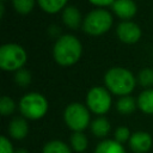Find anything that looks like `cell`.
<instances>
[{"label": "cell", "instance_id": "6da1fadb", "mask_svg": "<svg viewBox=\"0 0 153 153\" xmlns=\"http://www.w3.org/2000/svg\"><path fill=\"white\" fill-rule=\"evenodd\" d=\"M53 54L57 63L68 66L79 60L81 54V44L75 36L63 35L56 41Z\"/></svg>", "mask_w": 153, "mask_h": 153}, {"label": "cell", "instance_id": "7a4b0ae2", "mask_svg": "<svg viewBox=\"0 0 153 153\" xmlns=\"http://www.w3.org/2000/svg\"><path fill=\"white\" fill-rule=\"evenodd\" d=\"M106 87L115 94L127 96L135 87V78L128 69L122 67L110 68L104 76Z\"/></svg>", "mask_w": 153, "mask_h": 153}, {"label": "cell", "instance_id": "3957f363", "mask_svg": "<svg viewBox=\"0 0 153 153\" xmlns=\"http://www.w3.org/2000/svg\"><path fill=\"white\" fill-rule=\"evenodd\" d=\"M19 110L25 118L39 120L48 111V102L44 96L37 92L24 94L19 100Z\"/></svg>", "mask_w": 153, "mask_h": 153}, {"label": "cell", "instance_id": "277c9868", "mask_svg": "<svg viewBox=\"0 0 153 153\" xmlns=\"http://www.w3.org/2000/svg\"><path fill=\"white\" fill-rule=\"evenodd\" d=\"M63 121L73 133L84 131L91 124L88 109L80 103H72L63 111Z\"/></svg>", "mask_w": 153, "mask_h": 153}, {"label": "cell", "instance_id": "5b68a950", "mask_svg": "<svg viewBox=\"0 0 153 153\" xmlns=\"http://www.w3.org/2000/svg\"><path fill=\"white\" fill-rule=\"evenodd\" d=\"M26 61L25 50L14 43H7L0 48V67L4 71H16Z\"/></svg>", "mask_w": 153, "mask_h": 153}, {"label": "cell", "instance_id": "8992f818", "mask_svg": "<svg viewBox=\"0 0 153 153\" xmlns=\"http://www.w3.org/2000/svg\"><path fill=\"white\" fill-rule=\"evenodd\" d=\"M112 24V16L109 11L97 8L87 13L84 19L82 27L90 35H100L110 29Z\"/></svg>", "mask_w": 153, "mask_h": 153}, {"label": "cell", "instance_id": "52a82bcc", "mask_svg": "<svg viewBox=\"0 0 153 153\" xmlns=\"http://www.w3.org/2000/svg\"><path fill=\"white\" fill-rule=\"evenodd\" d=\"M86 104L92 112L97 115H104L111 106V96L105 87L94 86L87 92Z\"/></svg>", "mask_w": 153, "mask_h": 153}, {"label": "cell", "instance_id": "ba28073f", "mask_svg": "<svg viewBox=\"0 0 153 153\" xmlns=\"http://www.w3.org/2000/svg\"><path fill=\"white\" fill-rule=\"evenodd\" d=\"M130 149L134 153H148L153 146V139L147 131H134L128 141Z\"/></svg>", "mask_w": 153, "mask_h": 153}, {"label": "cell", "instance_id": "9c48e42d", "mask_svg": "<svg viewBox=\"0 0 153 153\" xmlns=\"http://www.w3.org/2000/svg\"><path fill=\"white\" fill-rule=\"evenodd\" d=\"M117 36L122 42L134 43L141 36L140 27L133 22H122L117 26Z\"/></svg>", "mask_w": 153, "mask_h": 153}, {"label": "cell", "instance_id": "30bf717a", "mask_svg": "<svg viewBox=\"0 0 153 153\" xmlns=\"http://www.w3.org/2000/svg\"><path fill=\"white\" fill-rule=\"evenodd\" d=\"M8 135L14 140H23L29 134V124L24 117H14L8 124Z\"/></svg>", "mask_w": 153, "mask_h": 153}, {"label": "cell", "instance_id": "8fae6325", "mask_svg": "<svg viewBox=\"0 0 153 153\" xmlns=\"http://www.w3.org/2000/svg\"><path fill=\"white\" fill-rule=\"evenodd\" d=\"M111 6L114 12L123 19L131 18L136 13V5L133 0H115Z\"/></svg>", "mask_w": 153, "mask_h": 153}, {"label": "cell", "instance_id": "7c38bea8", "mask_svg": "<svg viewBox=\"0 0 153 153\" xmlns=\"http://www.w3.org/2000/svg\"><path fill=\"white\" fill-rule=\"evenodd\" d=\"M93 153H127L123 145L114 139L102 140L94 148Z\"/></svg>", "mask_w": 153, "mask_h": 153}, {"label": "cell", "instance_id": "4fadbf2b", "mask_svg": "<svg viewBox=\"0 0 153 153\" xmlns=\"http://www.w3.org/2000/svg\"><path fill=\"white\" fill-rule=\"evenodd\" d=\"M90 129H91V133L96 136V137H105L109 133H110V129H111V124L110 122L108 121V118L103 117V116H99L97 118H94L91 124H90Z\"/></svg>", "mask_w": 153, "mask_h": 153}, {"label": "cell", "instance_id": "5bb4252c", "mask_svg": "<svg viewBox=\"0 0 153 153\" xmlns=\"http://www.w3.org/2000/svg\"><path fill=\"white\" fill-rule=\"evenodd\" d=\"M63 23L71 29H76L81 22V14L79 10L74 6H67L62 12Z\"/></svg>", "mask_w": 153, "mask_h": 153}, {"label": "cell", "instance_id": "9a60e30c", "mask_svg": "<svg viewBox=\"0 0 153 153\" xmlns=\"http://www.w3.org/2000/svg\"><path fill=\"white\" fill-rule=\"evenodd\" d=\"M137 106L145 114H148V115L153 114V88L143 90L139 94Z\"/></svg>", "mask_w": 153, "mask_h": 153}, {"label": "cell", "instance_id": "2e32d148", "mask_svg": "<svg viewBox=\"0 0 153 153\" xmlns=\"http://www.w3.org/2000/svg\"><path fill=\"white\" fill-rule=\"evenodd\" d=\"M88 146L87 136L84 134V131H74L71 135V148L72 151L76 153H82L86 151Z\"/></svg>", "mask_w": 153, "mask_h": 153}, {"label": "cell", "instance_id": "e0dca14e", "mask_svg": "<svg viewBox=\"0 0 153 153\" xmlns=\"http://www.w3.org/2000/svg\"><path fill=\"white\" fill-rule=\"evenodd\" d=\"M42 153H72V148L61 140H50L43 146Z\"/></svg>", "mask_w": 153, "mask_h": 153}, {"label": "cell", "instance_id": "ac0fdd59", "mask_svg": "<svg viewBox=\"0 0 153 153\" xmlns=\"http://www.w3.org/2000/svg\"><path fill=\"white\" fill-rule=\"evenodd\" d=\"M136 104L137 102H135V99L130 96H123L121 97L117 103H116V108H117V111L122 115H129L131 114L135 108H136Z\"/></svg>", "mask_w": 153, "mask_h": 153}, {"label": "cell", "instance_id": "d6986e66", "mask_svg": "<svg viewBox=\"0 0 153 153\" xmlns=\"http://www.w3.org/2000/svg\"><path fill=\"white\" fill-rule=\"evenodd\" d=\"M66 1L67 0H38V4L45 12L54 13L61 10L65 6Z\"/></svg>", "mask_w": 153, "mask_h": 153}, {"label": "cell", "instance_id": "ffe728a7", "mask_svg": "<svg viewBox=\"0 0 153 153\" xmlns=\"http://www.w3.org/2000/svg\"><path fill=\"white\" fill-rule=\"evenodd\" d=\"M130 136H131V133H130L129 128L126 127V126L117 127L116 130H115V133H114V140H116L117 142H120L122 145L126 143V142H128L129 139H130Z\"/></svg>", "mask_w": 153, "mask_h": 153}, {"label": "cell", "instance_id": "44dd1931", "mask_svg": "<svg viewBox=\"0 0 153 153\" xmlns=\"http://www.w3.org/2000/svg\"><path fill=\"white\" fill-rule=\"evenodd\" d=\"M14 109H16V104H14L12 98H10L7 96H4L0 99V112H1V115L8 116V115L13 114Z\"/></svg>", "mask_w": 153, "mask_h": 153}, {"label": "cell", "instance_id": "7402d4cb", "mask_svg": "<svg viewBox=\"0 0 153 153\" xmlns=\"http://www.w3.org/2000/svg\"><path fill=\"white\" fill-rule=\"evenodd\" d=\"M12 2L19 13H29L35 5V0H12Z\"/></svg>", "mask_w": 153, "mask_h": 153}, {"label": "cell", "instance_id": "603a6c76", "mask_svg": "<svg viewBox=\"0 0 153 153\" xmlns=\"http://www.w3.org/2000/svg\"><path fill=\"white\" fill-rule=\"evenodd\" d=\"M137 79H139L140 85L146 86V87L152 86L153 85V69L145 68V69L140 71V73L137 75Z\"/></svg>", "mask_w": 153, "mask_h": 153}, {"label": "cell", "instance_id": "cb8c5ba5", "mask_svg": "<svg viewBox=\"0 0 153 153\" xmlns=\"http://www.w3.org/2000/svg\"><path fill=\"white\" fill-rule=\"evenodd\" d=\"M14 80H16V82L18 85L26 86L30 82V80H31V75H30V73L26 69H22L20 68V69L17 71V73L14 75Z\"/></svg>", "mask_w": 153, "mask_h": 153}, {"label": "cell", "instance_id": "d4e9b609", "mask_svg": "<svg viewBox=\"0 0 153 153\" xmlns=\"http://www.w3.org/2000/svg\"><path fill=\"white\" fill-rule=\"evenodd\" d=\"M14 152L16 149L13 148V145L10 141V139L2 135L0 137V153H14Z\"/></svg>", "mask_w": 153, "mask_h": 153}, {"label": "cell", "instance_id": "484cf974", "mask_svg": "<svg viewBox=\"0 0 153 153\" xmlns=\"http://www.w3.org/2000/svg\"><path fill=\"white\" fill-rule=\"evenodd\" d=\"M90 1H91L92 4L103 6V5H112V2H114L115 0H90Z\"/></svg>", "mask_w": 153, "mask_h": 153}, {"label": "cell", "instance_id": "4316f807", "mask_svg": "<svg viewBox=\"0 0 153 153\" xmlns=\"http://www.w3.org/2000/svg\"><path fill=\"white\" fill-rule=\"evenodd\" d=\"M14 153H29V151L25 149V148H19V149H16Z\"/></svg>", "mask_w": 153, "mask_h": 153}]
</instances>
